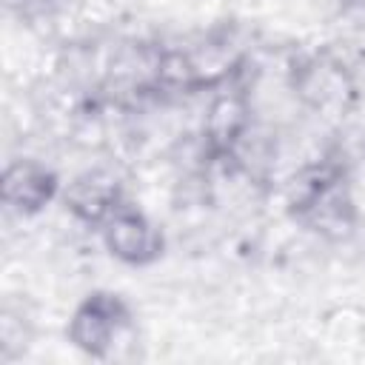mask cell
Instances as JSON below:
<instances>
[{
  "label": "cell",
  "mask_w": 365,
  "mask_h": 365,
  "mask_svg": "<svg viewBox=\"0 0 365 365\" xmlns=\"http://www.w3.org/2000/svg\"><path fill=\"white\" fill-rule=\"evenodd\" d=\"M108 240H111V248H117V254L123 257H131V259H140L145 251H151L154 245V234L151 228L140 220V217H117L111 222V231H108Z\"/></svg>",
  "instance_id": "cell-1"
},
{
  "label": "cell",
  "mask_w": 365,
  "mask_h": 365,
  "mask_svg": "<svg viewBox=\"0 0 365 365\" xmlns=\"http://www.w3.org/2000/svg\"><path fill=\"white\" fill-rule=\"evenodd\" d=\"M51 191V180L48 174L31 168V165H17L6 174V197L14 202H26V205H37L43 197H48Z\"/></svg>",
  "instance_id": "cell-2"
}]
</instances>
